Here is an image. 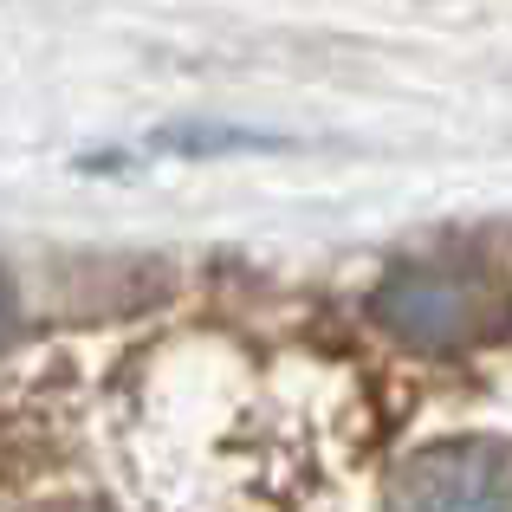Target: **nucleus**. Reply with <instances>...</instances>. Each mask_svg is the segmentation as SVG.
Returning a JSON list of instances; mask_svg holds the SVG:
<instances>
[{
	"label": "nucleus",
	"mask_w": 512,
	"mask_h": 512,
	"mask_svg": "<svg viewBox=\"0 0 512 512\" xmlns=\"http://www.w3.org/2000/svg\"><path fill=\"white\" fill-rule=\"evenodd\" d=\"M13 325H20V305H13V279L0 273V344L13 338Z\"/></svg>",
	"instance_id": "3"
},
{
	"label": "nucleus",
	"mask_w": 512,
	"mask_h": 512,
	"mask_svg": "<svg viewBox=\"0 0 512 512\" xmlns=\"http://www.w3.org/2000/svg\"><path fill=\"white\" fill-rule=\"evenodd\" d=\"M389 512H512V467L493 448H422L389 480Z\"/></svg>",
	"instance_id": "2"
},
{
	"label": "nucleus",
	"mask_w": 512,
	"mask_h": 512,
	"mask_svg": "<svg viewBox=\"0 0 512 512\" xmlns=\"http://www.w3.org/2000/svg\"><path fill=\"white\" fill-rule=\"evenodd\" d=\"M376 325L415 350H454L480 325V286L461 266H396L370 299Z\"/></svg>",
	"instance_id": "1"
}]
</instances>
